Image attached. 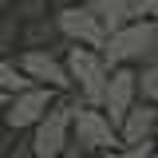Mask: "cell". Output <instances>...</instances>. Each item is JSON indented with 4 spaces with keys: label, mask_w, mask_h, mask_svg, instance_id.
I'll return each mask as SVG.
<instances>
[{
    "label": "cell",
    "mask_w": 158,
    "mask_h": 158,
    "mask_svg": "<svg viewBox=\"0 0 158 158\" xmlns=\"http://www.w3.org/2000/svg\"><path fill=\"white\" fill-rule=\"evenodd\" d=\"M67 75H71V87H79V95L87 107H103V91H107V79H111V67L103 63L95 48H79V44H67V59H63Z\"/></svg>",
    "instance_id": "6da1fadb"
},
{
    "label": "cell",
    "mask_w": 158,
    "mask_h": 158,
    "mask_svg": "<svg viewBox=\"0 0 158 158\" xmlns=\"http://www.w3.org/2000/svg\"><path fill=\"white\" fill-rule=\"evenodd\" d=\"M71 146L83 150V154H107V150H118V131L115 123L103 115L99 107H87V103H75V118H71Z\"/></svg>",
    "instance_id": "7a4b0ae2"
},
{
    "label": "cell",
    "mask_w": 158,
    "mask_h": 158,
    "mask_svg": "<svg viewBox=\"0 0 158 158\" xmlns=\"http://www.w3.org/2000/svg\"><path fill=\"white\" fill-rule=\"evenodd\" d=\"M71 118H75V103L67 99H56V107L32 127V150L36 158H63L67 146H71Z\"/></svg>",
    "instance_id": "3957f363"
},
{
    "label": "cell",
    "mask_w": 158,
    "mask_h": 158,
    "mask_svg": "<svg viewBox=\"0 0 158 158\" xmlns=\"http://www.w3.org/2000/svg\"><path fill=\"white\" fill-rule=\"evenodd\" d=\"M56 28H59V36L67 40V44H79V48H95V52H103V44H107V28H103L99 12L87 4V0L67 4V8L56 16Z\"/></svg>",
    "instance_id": "277c9868"
},
{
    "label": "cell",
    "mask_w": 158,
    "mask_h": 158,
    "mask_svg": "<svg viewBox=\"0 0 158 158\" xmlns=\"http://www.w3.org/2000/svg\"><path fill=\"white\" fill-rule=\"evenodd\" d=\"M146 44H150V20H131L127 28H118L107 36L103 44V63L115 71V67H131V63H142L146 56Z\"/></svg>",
    "instance_id": "5b68a950"
},
{
    "label": "cell",
    "mask_w": 158,
    "mask_h": 158,
    "mask_svg": "<svg viewBox=\"0 0 158 158\" xmlns=\"http://www.w3.org/2000/svg\"><path fill=\"white\" fill-rule=\"evenodd\" d=\"M52 107H56V91L52 87H28V91L8 99V107L0 111V123H4V131L20 135V131H32Z\"/></svg>",
    "instance_id": "8992f818"
},
{
    "label": "cell",
    "mask_w": 158,
    "mask_h": 158,
    "mask_svg": "<svg viewBox=\"0 0 158 158\" xmlns=\"http://www.w3.org/2000/svg\"><path fill=\"white\" fill-rule=\"evenodd\" d=\"M20 71L32 79L36 87H52V91H71V75L63 67V59L56 56V48H24L16 56Z\"/></svg>",
    "instance_id": "52a82bcc"
},
{
    "label": "cell",
    "mask_w": 158,
    "mask_h": 158,
    "mask_svg": "<svg viewBox=\"0 0 158 158\" xmlns=\"http://www.w3.org/2000/svg\"><path fill=\"white\" fill-rule=\"evenodd\" d=\"M138 103V71L135 67H115L111 71V79H107V91H103V115L115 123V131H118V123L131 115V107Z\"/></svg>",
    "instance_id": "ba28073f"
},
{
    "label": "cell",
    "mask_w": 158,
    "mask_h": 158,
    "mask_svg": "<svg viewBox=\"0 0 158 158\" xmlns=\"http://www.w3.org/2000/svg\"><path fill=\"white\" fill-rule=\"evenodd\" d=\"M154 127H158V107L138 99L131 107V115L118 123V142L123 146H142V142H154Z\"/></svg>",
    "instance_id": "9c48e42d"
},
{
    "label": "cell",
    "mask_w": 158,
    "mask_h": 158,
    "mask_svg": "<svg viewBox=\"0 0 158 158\" xmlns=\"http://www.w3.org/2000/svg\"><path fill=\"white\" fill-rule=\"evenodd\" d=\"M87 4L99 12L103 28H107V36L118 32V28H127V24L135 20V4H131V0H87Z\"/></svg>",
    "instance_id": "30bf717a"
},
{
    "label": "cell",
    "mask_w": 158,
    "mask_h": 158,
    "mask_svg": "<svg viewBox=\"0 0 158 158\" xmlns=\"http://www.w3.org/2000/svg\"><path fill=\"white\" fill-rule=\"evenodd\" d=\"M59 36V28H56V20H48V16H36V20H28V28L20 32V44L24 48H52Z\"/></svg>",
    "instance_id": "8fae6325"
},
{
    "label": "cell",
    "mask_w": 158,
    "mask_h": 158,
    "mask_svg": "<svg viewBox=\"0 0 158 158\" xmlns=\"http://www.w3.org/2000/svg\"><path fill=\"white\" fill-rule=\"evenodd\" d=\"M28 87H36L32 79L20 71V63L16 59H8V56H0V95H20V91H28Z\"/></svg>",
    "instance_id": "7c38bea8"
},
{
    "label": "cell",
    "mask_w": 158,
    "mask_h": 158,
    "mask_svg": "<svg viewBox=\"0 0 158 158\" xmlns=\"http://www.w3.org/2000/svg\"><path fill=\"white\" fill-rule=\"evenodd\" d=\"M138 99L158 107V67H142L138 71Z\"/></svg>",
    "instance_id": "4fadbf2b"
},
{
    "label": "cell",
    "mask_w": 158,
    "mask_h": 158,
    "mask_svg": "<svg viewBox=\"0 0 158 158\" xmlns=\"http://www.w3.org/2000/svg\"><path fill=\"white\" fill-rule=\"evenodd\" d=\"M142 67H158V20H150V44H146Z\"/></svg>",
    "instance_id": "5bb4252c"
},
{
    "label": "cell",
    "mask_w": 158,
    "mask_h": 158,
    "mask_svg": "<svg viewBox=\"0 0 158 158\" xmlns=\"http://www.w3.org/2000/svg\"><path fill=\"white\" fill-rule=\"evenodd\" d=\"M135 4V20H158V0H131Z\"/></svg>",
    "instance_id": "9a60e30c"
},
{
    "label": "cell",
    "mask_w": 158,
    "mask_h": 158,
    "mask_svg": "<svg viewBox=\"0 0 158 158\" xmlns=\"http://www.w3.org/2000/svg\"><path fill=\"white\" fill-rule=\"evenodd\" d=\"M8 158H36V150H32V142H28V138H16V142H12V150H8Z\"/></svg>",
    "instance_id": "2e32d148"
},
{
    "label": "cell",
    "mask_w": 158,
    "mask_h": 158,
    "mask_svg": "<svg viewBox=\"0 0 158 158\" xmlns=\"http://www.w3.org/2000/svg\"><path fill=\"white\" fill-rule=\"evenodd\" d=\"M12 142H16V135H12V131H4V135H0V158H8Z\"/></svg>",
    "instance_id": "e0dca14e"
},
{
    "label": "cell",
    "mask_w": 158,
    "mask_h": 158,
    "mask_svg": "<svg viewBox=\"0 0 158 158\" xmlns=\"http://www.w3.org/2000/svg\"><path fill=\"white\" fill-rule=\"evenodd\" d=\"M63 158H91V154H83V150H75V146H67V154Z\"/></svg>",
    "instance_id": "ac0fdd59"
},
{
    "label": "cell",
    "mask_w": 158,
    "mask_h": 158,
    "mask_svg": "<svg viewBox=\"0 0 158 158\" xmlns=\"http://www.w3.org/2000/svg\"><path fill=\"white\" fill-rule=\"evenodd\" d=\"M16 4H44V0H16Z\"/></svg>",
    "instance_id": "d6986e66"
},
{
    "label": "cell",
    "mask_w": 158,
    "mask_h": 158,
    "mask_svg": "<svg viewBox=\"0 0 158 158\" xmlns=\"http://www.w3.org/2000/svg\"><path fill=\"white\" fill-rule=\"evenodd\" d=\"M4 107H8V95H0V111H4Z\"/></svg>",
    "instance_id": "ffe728a7"
},
{
    "label": "cell",
    "mask_w": 158,
    "mask_h": 158,
    "mask_svg": "<svg viewBox=\"0 0 158 158\" xmlns=\"http://www.w3.org/2000/svg\"><path fill=\"white\" fill-rule=\"evenodd\" d=\"M154 142H158V127H154Z\"/></svg>",
    "instance_id": "44dd1931"
}]
</instances>
